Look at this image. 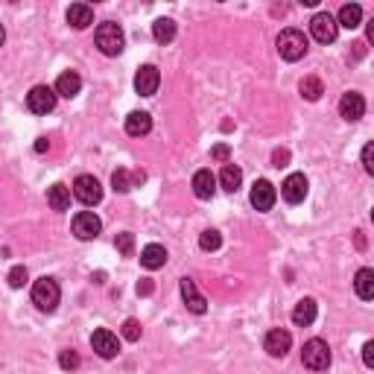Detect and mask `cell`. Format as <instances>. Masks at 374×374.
Listing matches in <instances>:
<instances>
[{"instance_id": "cell-1", "label": "cell", "mask_w": 374, "mask_h": 374, "mask_svg": "<svg viewBox=\"0 0 374 374\" xmlns=\"http://www.w3.org/2000/svg\"><path fill=\"white\" fill-rule=\"evenodd\" d=\"M97 47H100L103 56H120L123 53V44H126V36L123 29H120V24H114V21H105V24L97 27Z\"/></svg>"}, {"instance_id": "cell-2", "label": "cell", "mask_w": 374, "mask_h": 374, "mask_svg": "<svg viewBox=\"0 0 374 374\" xmlns=\"http://www.w3.org/2000/svg\"><path fill=\"white\" fill-rule=\"evenodd\" d=\"M59 299H62V290H59V284L53 281V278H38L36 284H32V304L38 307V310L44 313H53L59 307Z\"/></svg>"}, {"instance_id": "cell-3", "label": "cell", "mask_w": 374, "mask_h": 374, "mask_svg": "<svg viewBox=\"0 0 374 374\" xmlns=\"http://www.w3.org/2000/svg\"><path fill=\"white\" fill-rule=\"evenodd\" d=\"M278 53H281V59L284 62H299L304 53H307V38H304V32L301 29H284L281 36H278Z\"/></svg>"}, {"instance_id": "cell-4", "label": "cell", "mask_w": 374, "mask_h": 374, "mask_svg": "<svg viewBox=\"0 0 374 374\" xmlns=\"http://www.w3.org/2000/svg\"><path fill=\"white\" fill-rule=\"evenodd\" d=\"M301 362L310 371H325L331 366V348H327L325 339H310V342H304Z\"/></svg>"}, {"instance_id": "cell-5", "label": "cell", "mask_w": 374, "mask_h": 374, "mask_svg": "<svg viewBox=\"0 0 374 374\" xmlns=\"http://www.w3.org/2000/svg\"><path fill=\"white\" fill-rule=\"evenodd\" d=\"M310 36L319 44H334L339 36V27H336V18L331 12H316L310 21Z\"/></svg>"}, {"instance_id": "cell-6", "label": "cell", "mask_w": 374, "mask_h": 374, "mask_svg": "<svg viewBox=\"0 0 374 374\" xmlns=\"http://www.w3.org/2000/svg\"><path fill=\"white\" fill-rule=\"evenodd\" d=\"M27 108L32 114H50L53 108H56V91L47 85H36L27 94Z\"/></svg>"}, {"instance_id": "cell-7", "label": "cell", "mask_w": 374, "mask_h": 374, "mask_svg": "<svg viewBox=\"0 0 374 374\" xmlns=\"http://www.w3.org/2000/svg\"><path fill=\"white\" fill-rule=\"evenodd\" d=\"M73 196L79 199L82 205H97L103 199V184L94 179V175H79V179L73 182Z\"/></svg>"}, {"instance_id": "cell-8", "label": "cell", "mask_w": 374, "mask_h": 374, "mask_svg": "<svg viewBox=\"0 0 374 374\" xmlns=\"http://www.w3.org/2000/svg\"><path fill=\"white\" fill-rule=\"evenodd\" d=\"M91 348L103 360H114L120 354V339H117V334L108 331V327H100V331H94V336H91Z\"/></svg>"}, {"instance_id": "cell-9", "label": "cell", "mask_w": 374, "mask_h": 374, "mask_svg": "<svg viewBox=\"0 0 374 374\" xmlns=\"http://www.w3.org/2000/svg\"><path fill=\"white\" fill-rule=\"evenodd\" d=\"M307 190H310V184H307L304 173H292V175H287V179H284V184H281V196H284V199H287L290 205L304 202V199H307Z\"/></svg>"}, {"instance_id": "cell-10", "label": "cell", "mask_w": 374, "mask_h": 374, "mask_svg": "<svg viewBox=\"0 0 374 374\" xmlns=\"http://www.w3.org/2000/svg\"><path fill=\"white\" fill-rule=\"evenodd\" d=\"M100 231H103V223L94 211H82V214L73 216V234L79 240H94Z\"/></svg>"}, {"instance_id": "cell-11", "label": "cell", "mask_w": 374, "mask_h": 374, "mask_svg": "<svg viewBox=\"0 0 374 374\" xmlns=\"http://www.w3.org/2000/svg\"><path fill=\"white\" fill-rule=\"evenodd\" d=\"M158 85H161V73L155 64H144V68H138L135 73V91L140 97H152L158 91Z\"/></svg>"}, {"instance_id": "cell-12", "label": "cell", "mask_w": 374, "mask_h": 374, "mask_svg": "<svg viewBox=\"0 0 374 374\" xmlns=\"http://www.w3.org/2000/svg\"><path fill=\"white\" fill-rule=\"evenodd\" d=\"M290 345H292V336H290V331H284V327H272L266 339H263V348H266L269 357H287Z\"/></svg>"}, {"instance_id": "cell-13", "label": "cell", "mask_w": 374, "mask_h": 374, "mask_svg": "<svg viewBox=\"0 0 374 374\" xmlns=\"http://www.w3.org/2000/svg\"><path fill=\"white\" fill-rule=\"evenodd\" d=\"M147 182V173L144 170H126V167H117L112 173V187L117 193H129L132 187H138V184H144Z\"/></svg>"}, {"instance_id": "cell-14", "label": "cell", "mask_w": 374, "mask_h": 374, "mask_svg": "<svg viewBox=\"0 0 374 374\" xmlns=\"http://www.w3.org/2000/svg\"><path fill=\"white\" fill-rule=\"evenodd\" d=\"M339 114H342V120H348V123H357V120L366 114V100H362V94H357V91L342 94V100H339Z\"/></svg>"}, {"instance_id": "cell-15", "label": "cell", "mask_w": 374, "mask_h": 374, "mask_svg": "<svg viewBox=\"0 0 374 374\" xmlns=\"http://www.w3.org/2000/svg\"><path fill=\"white\" fill-rule=\"evenodd\" d=\"M249 199H251V205H255L258 211H272V205H275V199H278V193H275L272 182L260 179V182H255V187H251Z\"/></svg>"}, {"instance_id": "cell-16", "label": "cell", "mask_w": 374, "mask_h": 374, "mask_svg": "<svg viewBox=\"0 0 374 374\" xmlns=\"http://www.w3.org/2000/svg\"><path fill=\"white\" fill-rule=\"evenodd\" d=\"M182 299H184V304H187V310L196 313V316H202V313L208 310L205 295H202L199 290H196L193 278H182Z\"/></svg>"}, {"instance_id": "cell-17", "label": "cell", "mask_w": 374, "mask_h": 374, "mask_svg": "<svg viewBox=\"0 0 374 374\" xmlns=\"http://www.w3.org/2000/svg\"><path fill=\"white\" fill-rule=\"evenodd\" d=\"M53 91H56V97H64V100H73L76 94L82 91V79H79V73L76 71H64L59 79H56V88H53Z\"/></svg>"}, {"instance_id": "cell-18", "label": "cell", "mask_w": 374, "mask_h": 374, "mask_svg": "<svg viewBox=\"0 0 374 374\" xmlns=\"http://www.w3.org/2000/svg\"><path fill=\"white\" fill-rule=\"evenodd\" d=\"M193 193L196 199H214L216 193V175L211 170H199L193 175Z\"/></svg>"}, {"instance_id": "cell-19", "label": "cell", "mask_w": 374, "mask_h": 374, "mask_svg": "<svg viewBox=\"0 0 374 374\" xmlns=\"http://www.w3.org/2000/svg\"><path fill=\"white\" fill-rule=\"evenodd\" d=\"M68 24H71L73 29L91 27V24H94V6H88V3H71V9H68Z\"/></svg>"}, {"instance_id": "cell-20", "label": "cell", "mask_w": 374, "mask_h": 374, "mask_svg": "<svg viewBox=\"0 0 374 374\" xmlns=\"http://www.w3.org/2000/svg\"><path fill=\"white\" fill-rule=\"evenodd\" d=\"M316 313H319V304L313 299H301L299 304H295V310H292V322L299 327H307V325L316 322Z\"/></svg>"}, {"instance_id": "cell-21", "label": "cell", "mask_w": 374, "mask_h": 374, "mask_svg": "<svg viewBox=\"0 0 374 374\" xmlns=\"http://www.w3.org/2000/svg\"><path fill=\"white\" fill-rule=\"evenodd\" d=\"M140 263H144V269H161L164 263H167V249L158 246V243L144 246V251H140Z\"/></svg>"}, {"instance_id": "cell-22", "label": "cell", "mask_w": 374, "mask_h": 374, "mask_svg": "<svg viewBox=\"0 0 374 374\" xmlns=\"http://www.w3.org/2000/svg\"><path fill=\"white\" fill-rule=\"evenodd\" d=\"M362 24V6L360 3H345L336 15V27H345V29H357Z\"/></svg>"}, {"instance_id": "cell-23", "label": "cell", "mask_w": 374, "mask_h": 374, "mask_svg": "<svg viewBox=\"0 0 374 374\" xmlns=\"http://www.w3.org/2000/svg\"><path fill=\"white\" fill-rule=\"evenodd\" d=\"M149 129H152V117L147 112H132L126 117V132L132 138H140V135H149Z\"/></svg>"}, {"instance_id": "cell-24", "label": "cell", "mask_w": 374, "mask_h": 374, "mask_svg": "<svg viewBox=\"0 0 374 374\" xmlns=\"http://www.w3.org/2000/svg\"><path fill=\"white\" fill-rule=\"evenodd\" d=\"M47 205L53 211H68L71 208V187L68 184H53L47 190Z\"/></svg>"}, {"instance_id": "cell-25", "label": "cell", "mask_w": 374, "mask_h": 374, "mask_svg": "<svg viewBox=\"0 0 374 374\" xmlns=\"http://www.w3.org/2000/svg\"><path fill=\"white\" fill-rule=\"evenodd\" d=\"M354 290L362 301H371L374 299V269H360L357 278H354Z\"/></svg>"}, {"instance_id": "cell-26", "label": "cell", "mask_w": 374, "mask_h": 374, "mask_svg": "<svg viewBox=\"0 0 374 374\" xmlns=\"http://www.w3.org/2000/svg\"><path fill=\"white\" fill-rule=\"evenodd\" d=\"M219 184H223V190L237 193L240 184H243V170L234 167V164H225L223 173H219Z\"/></svg>"}, {"instance_id": "cell-27", "label": "cell", "mask_w": 374, "mask_h": 374, "mask_svg": "<svg viewBox=\"0 0 374 374\" xmlns=\"http://www.w3.org/2000/svg\"><path fill=\"white\" fill-rule=\"evenodd\" d=\"M152 38H155L158 44H170V41L175 38V21L158 18L155 24H152Z\"/></svg>"}, {"instance_id": "cell-28", "label": "cell", "mask_w": 374, "mask_h": 374, "mask_svg": "<svg viewBox=\"0 0 374 374\" xmlns=\"http://www.w3.org/2000/svg\"><path fill=\"white\" fill-rule=\"evenodd\" d=\"M299 91H301V97H304V100L316 103L319 97L325 94V88H322V79H319V76H304V79H301V85H299Z\"/></svg>"}, {"instance_id": "cell-29", "label": "cell", "mask_w": 374, "mask_h": 374, "mask_svg": "<svg viewBox=\"0 0 374 374\" xmlns=\"http://www.w3.org/2000/svg\"><path fill=\"white\" fill-rule=\"evenodd\" d=\"M219 246H223V234H219V231L208 228V231H202V234H199V249L202 251H216Z\"/></svg>"}, {"instance_id": "cell-30", "label": "cell", "mask_w": 374, "mask_h": 374, "mask_svg": "<svg viewBox=\"0 0 374 374\" xmlns=\"http://www.w3.org/2000/svg\"><path fill=\"white\" fill-rule=\"evenodd\" d=\"M59 366L64 371H73V369H79V354H76L73 348H64L62 354H59Z\"/></svg>"}, {"instance_id": "cell-31", "label": "cell", "mask_w": 374, "mask_h": 374, "mask_svg": "<svg viewBox=\"0 0 374 374\" xmlns=\"http://www.w3.org/2000/svg\"><path fill=\"white\" fill-rule=\"evenodd\" d=\"M123 339H129V342H138L140 339V322L138 319H126L123 322Z\"/></svg>"}, {"instance_id": "cell-32", "label": "cell", "mask_w": 374, "mask_h": 374, "mask_svg": "<svg viewBox=\"0 0 374 374\" xmlns=\"http://www.w3.org/2000/svg\"><path fill=\"white\" fill-rule=\"evenodd\" d=\"M27 278H29V275H27V266H15L12 272H9V287H15V290H21V287H24V284H27Z\"/></svg>"}, {"instance_id": "cell-33", "label": "cell", "mask_w": 374, "mask_h": 374, "mask_svg": "<svg viewBox=\"0 0 374 374\" xmlns=\"http://www.w3.org/2000/svg\"><path fill=\"white\" fill-rule=\"evenodd\" d=\"M132 246H135V237H132L129 231L117 234V249H120V255H132Z\"/></svg>"}, {"instance_id": "cell-34", "label": "cell", "mask_w": 374, "mask_h": 374, "mask_svg": "<svg viewBox=\"0 0 374 374\" xmlns=\"http://www.w3.org/2000/svg\"><path fill=\"white\" fill-rule=\"evenodd\" d=\"M362 167H366L369 175H374V144L362 147Z\"/></svg>"}, {"instance_id": "cell-35", "label": "cell", "mask_w": 374, "mask_h": 374, "mask_svg": "<svg viewBox=\"0 0 374 374\" xmlns=\"http://www.w3.org/2000/svg\"><path fill=\"white\" fill-rule=\"evenodd\" d=\"M362 362H366V369H374V342L362 345Z\"/></svg>"}, {"instance_id": "cell-36", "label": "cell", "mask_w": 374, "mask_h": 374, "mask_svg": "<svg viewBox=\"0 0 374 374\" xmlns=\"http://www.w3.org/2000/svg\"><path fill=\"white\" fill-rule=\"evenodd\" d=\"M272 161H275V167H287V161H290V152H287V149H275Z\"/></svg>"}, {"instance_id": "cell-37", "label": "cell", "mask_w": 374, "mask_h": 374, "mask_svg": "<svg viewBox=\"0 0 374 374\" xmlns=\"http://www.w3.org/2000/svg\"><path fill=\"white\" fill-rule=\"evenodd\" d=\"M214 158H228V147L225 144H219V147H214V152H211Z\"/></svg>"}, {"instance_id": "cell-38", "label": "cell", "mask_w": 374, "mask_h": 374, "mask_svg": "<svg viewBox=\"0 0 374 374\" xmlns=\"http://www.w3.org/2000/svg\"><path fill=\"white\" fill-rule=\"evenodd\" d=\"M36 149H38V152H44V149H50V140H44V138H41V140H38V144H36Z\"/></svg>"}, {"instance_id": "cell-39", "label": "cell", "mask_w": 374, "mask_h": 374, "mask_svg": "<svg viewBox=\"0 0 374 374\" xmlns=\"http://www.w3.org/2000/svg\"><path fill=\"white\" fill-rule=\"evenodd\" d=\"M369 41H374V18L369 21Z\"/></svg>"}, {"instance_id": "cell-40", "label": "cell", "mask_w": 374, "mask_h": 374, "mask_svg": "<svg viewBox=\"0 0 374 374\" xmlns=\"http://www.w3.org/2000/svg\"><path fill=\"white\" fill-rule=\"evenodd\" d=\"M3 41H6V32H3V27H0V47H3Z\"/></svg>"}]
</instances>
